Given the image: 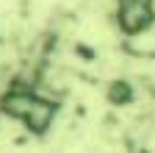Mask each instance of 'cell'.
Instances as JSON below:
<instances>
[{
  "label": "cell",
  "instance_id": "obj_1",
  "mask_svg": "<svg viewBox=\"0 0 155 153\" xmlns=\"http://www.w3.org/2000/svg\"><path fill=\"white\" fill-rule=\"evenodd\" d=\"M116 20L119 28L130 36L144 33L152 20H155V6L152 0H119V9H116Z\"/></svg>",
  "mask_w": 155,
  "mask_h": 153
}]
</instances>
